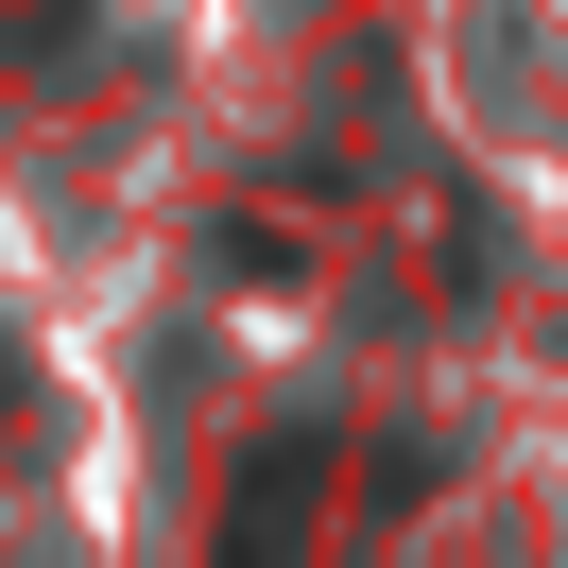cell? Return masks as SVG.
I'll list each match as a JSON object with an SVG mask.
<instances>
[{
	"instance_id": "6da1fadb",
	"label": "cell",
	"mask_w": 568,
	"mask_h": 568,
	"mask_svg": "<svg viewBox=\"0 0 568 568\" xmlns=\"http://www.w3.org/2000/svg\"><path fill=\"white\" fill-rule=\"evenodd\" d=\"M311 534H327V430H258L242 483H224L207 568H311Z\"/></svg>"
},
{
	"instance_id": "7a4b0ae2",
	"label": "cell",
	"mask_w": 568,
	"mask_h": 568,
	"mask_svg": "<svg viewBox=\"0 0 568 568\" xmlns=\"http://www.w3.org/2000/svg\"><path fill=\"white\" fill-rule=\"evenodd\" d=\"M70 18H87V0H0V36H70Z\"/></svg>"
}]
</instances>
